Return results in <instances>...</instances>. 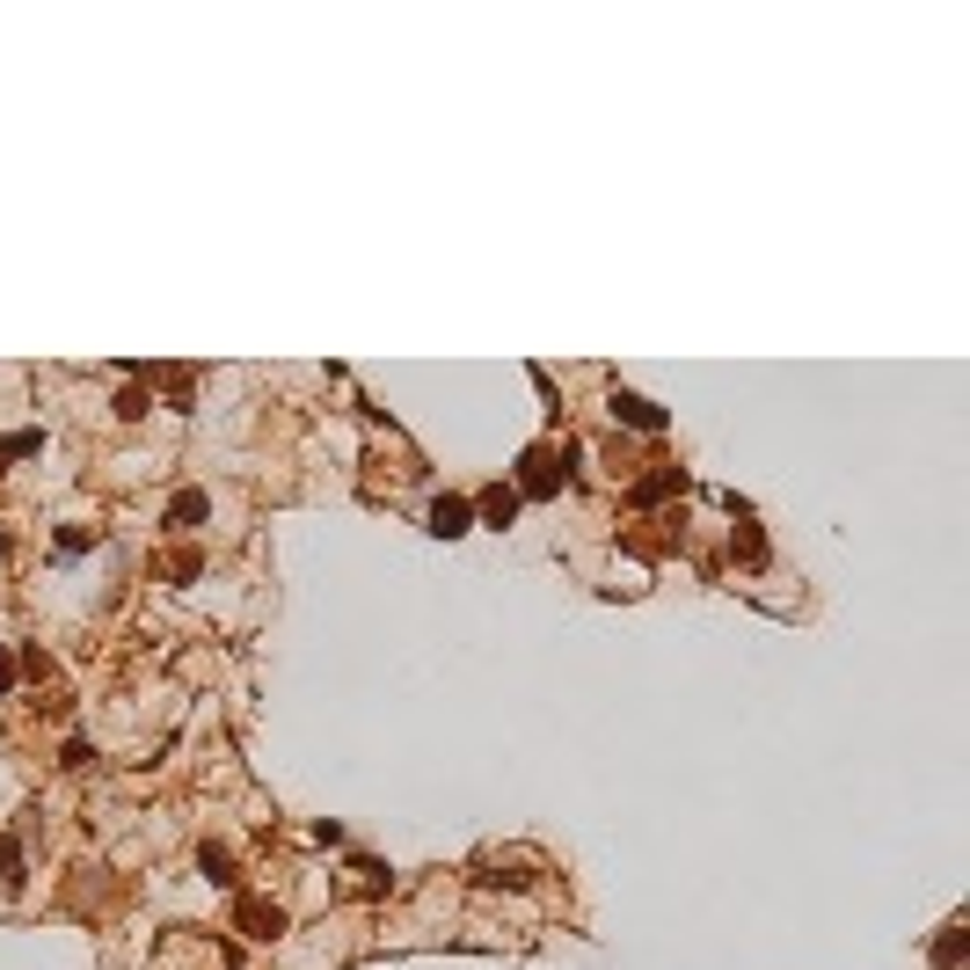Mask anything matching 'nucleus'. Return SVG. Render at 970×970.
<instances>
[{"instance_id": "obj_9", "label": "nucleus", "mask_w": 970, "mask_h": 970, "mask_svg": "<svg viewBox=\"0 0 970 970\" xmlns=\"http://www.w3.org/2000/svg\"><path fill=\"white\" fill-rule=\"evenodd\" d=\"M197 868H205L213 883H234V854H227V847H213V839L197 847Z\"/></svg>"}, {"instance_id": "obj_3", "label": "nucleus", "mask_w": 970, "mask_h": 970, "mask_svg": "<svg viewBox=\"0 0 970 970\" xmlns=\"http://www.w3.org/2000/svg\"><path fill=\"white\" fill-rule=\"evenodd\" d=\"M679 489H687V467H657V475H642L636 489H628V504L650 512V504H664V496H679Z\"/></svg>"}, {"instance_id": "obj_4", "label": "nucleus", "mask_w": 970, "mask_h": 970, "mask_svg": "<svg viewBox=\"0 0 970 970\" xmlns=\"http://www.w3.org/2000/svg\"><path fill=\"white\" fill-rule=\"evenodd\" d=\"M234 927H248L256 941H270V935H285V912L270 898H241V905H234Z\"/></svg>"}, {"instance_id": "obj_15", "label": "nucleus", "mask_w": 970, "mask_h": 970, "mask_svg": "<svg viewBox=\"0 0 970 970\" xmlns=\"http://www.w3.org/2000/svg\"><path fill=\"white\" fill-rule=\"evenodd\" d=\"M8 687H16V657L0 650V693H8Z\"/></svg>"}, {"instance_id": "obj_2", "label": "nucleus", "mask_w": 970, "mask_h": 970, "mask_svg": "<svg viewBox=\"0 0 970 970\" xmlns=\"http://www.w3.org/2000/svg\"><path fill=\"white\" fill-rule=\"evenodd\" d=\"M606 409H613V424H628V431H664V424H671L657 402H642V394H628V388L606 394Z\"/></svg>"}, {"instance_id": "obj_10", "label": "nucleus", "mask_w": 970, "mask_h": 970, "mask_svg": "<svg viewBox=\"0 0 970 970\" xmlns=\"http://www.w3.org/2000/svg\"><path fill=\"white\" fill-rule=\"evenodd\" d=\"M963 949H970V941H963V927H941V941H935V963H941V970H949V963H963Z\"/></svg>"}, {"instance_id": "obj_6", "label": "nucleus", "mask_w": 970, "mask_h": 970, "mask_svg": "<svg viewBox=\"0 0 970 970\" xmlns=\"http://www.w3.org/2000/svg\"><path fill=\"white\" fill-rule=\"evenodd\" d=\"M475 518H482V526H512V518H518V489H512V482H489V489L475 496Z\"/></svg>"}, {"instance_id": "obj_8", "label": "nucleus", "mask_w": 970, "mask_h": 970, "mask_svg": "<svg viewBox=\"0 0 970 970\" xmlns=\"http://www.w3.org/2000/svg\"><path fill=\"white\" fill-rule=\"evenodd\" d=\"M730 555H744V563H766V533H759L752 518H744V526L730 533Z\"/></svg>"}, {"instance_id": "obj_1", "label": "nucleus", "mask_w": 970, "mask_h": 970, "mask_svg": "<svg viewBox=\"0 0 970 970\" xmlns=\"http://www.w3.org/2000/svg\"><path fill=\"white\" fill-rule=\"evenodd\" d=\"M569 460H577L569 445H563V453L533 445V453L518 460V496H555V489H563V475H569Z\"/></svg>"}, {"instance_id": "obj_14", "label": "nucleus", "mask_w": 970, "mask_h": 970, "mask_svg": "<svg viewBox=\"0 0 970 970\" xmlns=\"http://www.w3.org/2000/svg\"><path fill=\"white\" fill-rule=\"evenodd\" d=\"M154 380H161V388H168V394H176V402H190V372H183V365H168V372H154Z\"/></svg>"}, {"instance_id": "obj_11", "label": "nucleus", "mask_w": 970, "mask_h": 970, "mask_svg": "<svg viewBox=\"0 0 970 970\" xmlns=\"http://www.w3.org/2000/svg\"><path fill=\"white\" fill-rule=\"evenodd\" d=\"M44 445V431H16V438H0V460H30Z\"/></svg>"}, {"instance_id": "obj_13", "label": "nucleus", "mask_w": 970, "mask_h": 970, "mask_svg": "<svg viewBox=\"0 0 970 970\" xmlns=\"http://www.w3.org/2000/svg\"><path fill=\"white\" fill-rule=\"evenodd\" d=\"M117 416H124V424H140V416H146V388H124L117 394Z\"/></svg>"}, {"instance_id": "obj_12", "label": "nucleus", "mask_w": 970, "mask_h": 970, "mask_svg": "<svg viewBox=\"0 0 970 970\" xmlns=\"http://www.w3.org/2000/svg\"><path fill=\"white\" fill-rule=\"evenodd\" d=\"M197 569H205V555H197V547H183V555H168V577H176V584H190Z\"/></svg>"}, {"instance_id": "obj_7", "label": "nucleus", "mask_w": 970, "mask_h": 970, "mask_svg": "<svg viewBox=\"0 0 970 970\" xmlns=\"http://www.w3.org/2000/svg\"><path fill=\"white\" fill-rule=\"evenodd\" d=\"M205 512H213V496H205V489H183V496H168V518H161V526H197V518H205Z\"/></svg>"}, {"instance_id": "obj_5", "label": "nucleus", "mask_w": 970, "mask_h": 970, "mask_svg": "<svg viewBox=\"0 0 970 970\" xmlns=\"http://www.w3.org/2000/svg\"><path fill=\"white\" fill-rule=\"evenodd\" d=\"M467 526H475V504H467V496H438V504H431V533H438V540H460Z\"/></svg>"}]
</instances>
